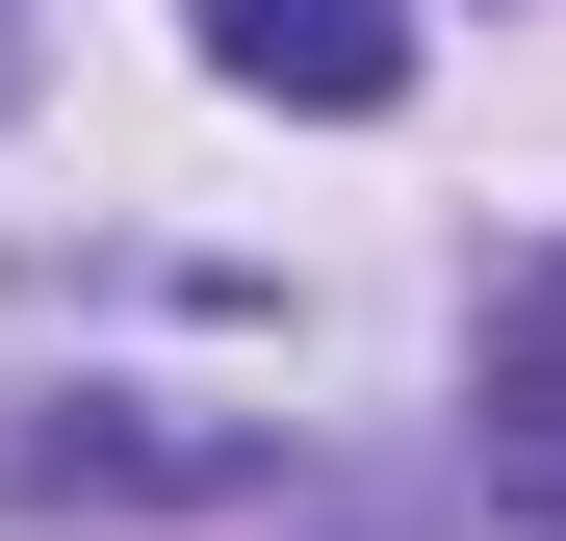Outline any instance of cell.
<instances>
[{
	"label": "cell",
	"instance_id": "obj_1",
	"mask_svg": "<svg viewBox=\"0 0 566 541\" xmlns=\"http://www.w3.org/2000/svg\"><path fill=\"white\" fill-rule=\"evenodd\" d=\"M180 27H207L232 104H310V129H360V104L412 77V0H180Z\"/></svg>",
	"mask_w": 566,
	"mask_h": 541
},
{
	"label": "cell",
	"instance_id": "obj_2",
	"mask_svg": "<svg viewBox=\"0 0 566 541\" xmlns=\"http://www.w3.org/2000/svg\"><path fill=\"white\" fill-rule=\"evenodd\" d=\"M463 438H490V490L566 541V232L515 258V310H490V361H463Z\"/></svg>",
	"mask_w": 566,
	"mask_h": 541
},
{
	"label": "cell",
	"instance_id": "obj_3",
	"mask_svg": "<svg viewBox=\"0 0 566 541\" xmlns=\"http://www.w3.org/2000/svg\"><path fill=\"white\" fill-rule=\"evenodd\" d=\"M0 104H27V0H0Z\"/></svg>",
	"mask_w": 566,
	"mask_h": 541
}]
</instances>
